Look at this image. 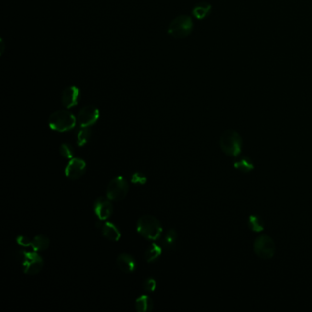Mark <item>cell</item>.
I'll return each instance as SVG.
<instances>
[{"instance_id":"5","label":"cell","mask_w":312,"mask_h":312,"mask_svg":"<svg viewBox=\"0 0 312 312\" xmlns=\"http://www.w3.org/2000/svg\"><path fill=\"white\" fill-rule=\"evenodd\" d=\"M254 251L262 259H270L276 252V244L269 235L261 234L254 241Z\"/></svg>"},{"instance_id":"14","label":"cell","mask_w":312,"mask_h":312,"mask_svg":"<svg viewBox=\"0 0 312 312\" xmlns=\"http://www.w3.org/2000/svg\"><path fill=\"white\" fill-rule=\"evenodd\" d=\"M102 234L106 239L112 242H117L121 237L119 229L112 223H105L102 226Z\"/></svg>"},{"instance_id":"25","label":"cell","mask_w":312,"mask_h":312,"mask_svg":"<svg viewBox=\"0 0 312 312\" xmlns=\"http://www.w3.org/2000/svg\"><path fill=\"white\" fill-rule=\"evenodd\" d=\"M1 47H2V50H1V54H3L4 52V41L1 39Z\"/></svg>"},{"instance_id":"22","label":"cell","mask_w":312,"mask_h":312,"mask_svg":"<svg viewBox=\"0 0 312 312\" xmlns=\"http://www.w3.org/2000/svg\"><path fill=\"white\" fill-rule=\"evenodd\" d=\"M60 153L65 158L71 159L75 155V151H74V148L72 145L64 143V144L61 145V147H60Z\"/></svg>"},{"instance_id":"8","label":"cell","mask_w":312,"mask_h":312,"mask_svg":"<svg viewBox=\"0 0 312 312\" xmlns=\"http://www.w3.org/2000/svg\"><path fill=\"white\" fill-rule=\"evenodd\" d=\"M100 116L98 108L93 105H87L81 108L77 117V122L81 127H90L94 125Z\"/></svg>"},{"instance_id":"6","label":"cell","mask_w":312,"mask_h":312,"mask_svg":"<svg viewBox=\"0 0 312 312\" xmlns=\"http://www.w3.org/2000/svg\"><path fill=\"white\" fill-rule=\"evenodd\" d=\"M129 185L123 177H116L109 182L106 189V196L111 201H121L127 196Z\"/></svg>"},{"instance_id":"7","label":"cell","mask_w":312,"mask_h":312,"mask_svg":"<svg viewBox=\"0 0 312 312\" xmlns=\"http://www.w3.org/2000/svg\"><path fill=\"white\" fill-rule=\"evenodd\" d=\"M22 268L25 274L35 275L41 271L44 261L41 255L35 252L24 253L22 255Z\"/></svg>"},{"instance_id":"19","label":"cell","mask_w":312,"mask_h":312,"mask_svg":"<svg viewBox=\"0 0 312 312\" xmlns=\"http://www.w3.org/2000/svg\"><path fill=\"white\" fill-rule=\"evenodd\" d=\"M247 224H248L249 228L252 231L256 232V233H260L265 229L264 221L259 215H256V214H252L249 216Z\"/></svg>"},{"instance_id":"11","label":"cell","mask_w":312,"mask_h":312,"mask_svg":"<svg viewBox=\"0 0 312 312\" xmlns=\"http://www.w3.org/2000/svg\"><path fill=\"white\" fill-rule=\"evenodd\" d=\"M80 98L81 91L78 87H67L62 93V104L66 108H73L78 104Z\"/></svg>"},{"instance_id":"2","label":"cell","mask_w":312,"mask_h":312,"mask_svg":"<svg viewBox=\"0 0 312 312\" xmlns=\"http://www.w3.org/2000/svg\"><path fill=\"white\" fill-rule=\"evenodd\" d=\"M137 231L145 239L156 241L161 235L163 228L160 222L156 217L144 215L138 220Z\"/></svg>"},{"instance_id":"24","label":"cell","mask_w":312,"mask_h":312,"mask_svg":"<svg viewBox=\"0 0 312 312\" xmlns=\"http://www.w3.org/2000/svg\"><path fill=\"white\" fill-rule=\"evenodd\" d=\"M131 180L135 184H144L147 179L143 174L140 173V172H136L132 175Z\"/></svg>"},{"instance_id":"21","label":"cell","mask_w":312,"mask_h":312,"mask_svg":"<svg viewBox=\"0 0 312 312\" xmlns=\"http://www.w3.org/2000/svg\"><path fill=\"white\" fill-rule=\"evenodd\" d=\"M92 138V130L90 127H81V130L77 134L76 141L78 146H84L86 145Z\"/></svg>"},{"instance_id":"3","label":"cell","mask_w":312,"mask_h":312,"mask_svg":"<svg viewBox=\"0 0 312 312\" xmlns=\"http://www.w3.org/2000/svg\"><path fill=\"white\" fill-rule=\"evenodd\" d=\"M49 127L54 131L66 132L74 129L76 126L77 119L69 111L59 110L52 113L49 117Z\"/></svg>"},{"instance_id":"10","label":"cell","mask_w":312,"mask_h":312,"mask_svg":"<svg viewBox=\"0 0 312 312\" xmlns=\"http://www.w3.org/2000/svg\"><path fill=\"white\" fill-rule=\"evenodd\" d=\"M93 210H94V214L98 217V219L104 221V220L108 219L113 214L114 208H113V204L111 203L110 199L100 197L94 202Z\"/></svg>"},{"instance_id":"9","label":"cell","mask_w":312,"mask_h":312,"mask_svg":"<svg viewBox=\"0 0 312 312\" xmlns=\"http://www.w3.org/2000/svg\"><path fill=\"white\" fill-rule=\"evenodd\" d=\"M86 163L78 157L71 158L65 168V176L72 180L80 179L85 173Z\"/></svg>"},{"instance_id":"12","label":"cell","mask_w":312,"mask_h":312,"mask_svg":"<svg viewBox=\"0 0 312 312\" xmlns=\"http://www.w3.org/2000/svg\"><path fill=\"white\" fill-rule=\"evenodd\" d=\"M116 264L121 271L125 273H132L136 269V261L130 254H121L116 259Z\"/></svg>"},{"instance_id":"16","label":"cell","mask_w":312,"mask_h":312,"mask_svg":"<svg viewBox=\"0 0 312 312\" xmlns=\"http://www.w3.org/2000/svg\"><path fill=\"white\" fill-rule=\"evenodd\" d=\"M30 245L35 252H43L45 251L50 245V240L45 235H37L34 239L30 242Z\"/></svg>"},{"instance_id":"13","label":"cell","mask_w":312,"mask_h":312,"mask_svg":"<svg viewBox=\"0 0 312 312\" xmlns=\"http://www.w3.org/2000/svg\"><path fill=\"white\" fill-rule=\"evenodd\" d=\"M234 167L243 173H250L254 169V162L248 156L237 157L233 162Z\"/></svg>"},{"instance_id":"20","label":"cell","mask_w":312,"mask_h":312,"mask_svg":"<svg viewBox=\"0 0 312 312\" xmlns=\"http://www.w3.org/2000/svg\"><path fill=\"white\" fill-rule=\"evenodd\" d=\"M178 238V234L174 229H170L166 235L162 239V246L165 249H170L173 247Z\"/></svg>"},{"instance_id":"23","label":"cell","mask_w":312,"mask_h":312,"mask_svg":"<svg viewBox=\"0 0 312 312\" xmlns=\"http://www.w3.org/2000/svg\"><path fill=\"white\" fill-rule=\"evenodd\" d=\"M156 280L153 278H147V279H145V281L143 282V289L148 292L154 291L156 289Z\"/></svg>"},{"instance_id":"18","label":"cell","mask_w":312,"mask_h":312,"mask_svg":"<svg viewBox=\"0 0 312 312\" xmlns=\"http://www.w3.org/2000/svg\"><path fill=\"white\" fill-rule=\"evenodd\" d=\"M162 248L156 243H152L145 252V260L148 263H152L158 259L161 255Z\"/></svg>"},{"instance_id":"17","label":"cell","mask_w":312,"mask_h":312,"mask_svg":"<svg viewBox=\"0 0 312 312\" xmlns=\"http://www.w3.org/2000/svg\"><path fill=\"white\" fill-rule=\"evenodd\" d=\"M212 9V6L207 2H201L197 4L192 9V15L197 19H203L208 16Z\"/></svg>"},{"instance_id":"1","label":"cell","mask_w":312,"mask_h":312,"mask_svg":"<svg viewBox=\"0 0 312 312\" xmlns=\"http://www.w3.org/2000/svg\"><path fill=\"white\" fill-rule=\"evenodd\" d=\"M220 148L227 156L237 157L243 150V139L235 130L228 129L221 135Z\"/></svg>"},{"instance_id":"15","label":"cell","mask_w":312,"mask_h":312,"mask_svg":"<svg viewBox=\"0 0 312 312\" xmlns=\"http://www.w3.org/2000/svg\"><path fill=\"white\" fill-rule=\"evenodd\" d=\"M135 306L139 312H151L153 309V301L149 296H140L137 299Z\"/></svg>"},{"instance_id":"4","label":"cell","mask_w":312,"mask_h":312,"mask_svg":"<svg viewBox=\"0 0 312 312\" xmlns=\"http://www.w3.org/2000/svg\"><path fill=\"white\" fill-rule=\"evenodd\" d=\"M193 21L190 16L180 15L175 17L168 26V33L175 39H183L191 34L193 30Z\"/></svg>"}]
</instances>
